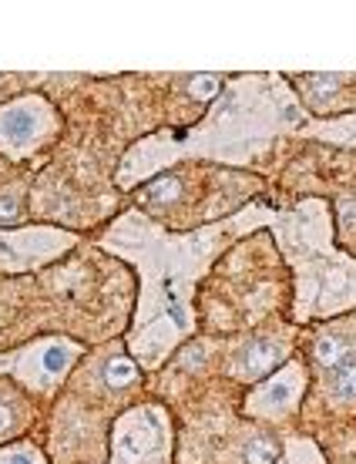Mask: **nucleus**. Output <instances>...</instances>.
<instances>
[{
    "mask_svg": "<svg viewBox=\"0 0 356 464\" xmlns=\"http://www.w3.org/2000/svg\"><path fill=\"white\" fill-rule=\"evenodd\" d=\"M276 209L265 202H249L229 219H218L185 236L165 232L159 222L145 219L139 209L125 212L101 236V249L135 263L141 273L139 310L128 334V353L139 367L155 371L172 357L178 343L196 334V296L198 279L229 249L239 236L253 229H269Z\"/></svg>",
    "mask_w": 356,
    "mask_h": 464,
    "instance_id": "nucleus-1",
    "label": "nucleus"
},
{
    "mask_svg": "<svg viewBox=\"0 0 356 464\" xmlns=\"http://www.w3.org/2000/svg\"><path fill=\"white\" fill-rule=\"evenodd\" d=\"M306 108L279 74H239L222 88L216 108L192 128H168L135 141L121 159L115 182L139 186L149 175H161L175 159H212L226 165H249L279 135H293L306 121Z\"/></svg>",
    "mask_w": 356,
    "mask_h": 464,
    "instance_id": "nucleus-2",
    "label": "nucleus"
},
{
    "mask_svg": "<svg viewBox=\"0 0 356 464\" xmlns=\"http://www.w3.org/2000/svg\"><path fill=\"white\" fill-rule=\"evenodd\" d=\"M276 232L286 263L296 273V320H322L356 306V259L333 246V216L326 198H306L276 212Z\"/></svg>",
    "mask_w": 356,
    "mask_h": 464,
    "instance_id": "nucleus-3",
    "label": "nucleus"
},
{
    "mask_svg": "<svg viewBox=\"0 0 356 464\" xmlns=\"http://www.w3.org/2000/svg\"><path fill=\"white\" fill-rule=\"evenodd\" d=\"M81 353H84V347L74 343V340H64V337L34 340V343H27L21 350L0 353V373H11L14 381L27 383L31 391L47 394L78 363Z\"/></svg>",
    "mask_w": 356,
    "mask_h": 464,
    "instance_id": "nucleus-4",
    "label": "nucleus"
},
{
    "mask_svg": "<svg viewBox=\"0 0 356 464\" xmlns=\"http://www.w3.org/2000/svg\"><path fill=\"white\" fill-rule=\"evenodd\" d=\"M172 434L161 407H135L115 424L111 464H168Z\"/></svg>",
    "mask_w": 356,
    "mask_h": 464,
    "instance_id": "nucleus-5",
    "label": "nucleus"
},
{
    "mask_svg": "<svg viewBox=\"0 0 356 464\" xmlns=\"http://www.w3.org/2000/svg\"><path fill=\"white\" fill-rule=\"evenodd\" d=\"M58 131V111L41 94H24L0 108V155L27 159Z\"/></svg>",
    "mask_w": 356,
    "mask_h": 464,
    "instance_id": "nucleus-6",
    "label": "nucleus"
},
{
    "mask_svg": "<svg viewBox=\"0 0 356 464\" xmlns=\"http://www.w3.org/2000/svg\"><path fill=\"white\" fill-rule=\"evenodd\" d=\"M78 236L58 226H24V229H0V273H27L64 256Z\"/></svg>",
    "mask_w": 356,
    "mask_h": 464,
    "instance_id": "nucleus-7",
    "label": "nucleus"
},
{
    "mask_svg": "<svg viewBox=\"0 0 356 464\" xmlns=\"http://www.w3.org/2000/svg\"><path fill=\"white\" fill-rule=\"evenodd\" d=\"M303 387H306L303 367H299V363H286L283 371L273 373L269 381L259 383L253 394L245 397V411H249V414H259V418H279V414H289V411L299 404Z\"/></svg>",
    "mask_w": 356,
    "mask_h": 464,
    "instance_id": "nucleus-8",
    "label": "nucleus"
},
{
    "mask_svg": "<svg viewBox=\"0 0 356 464\" xmlns=\"http://www.w3.org/2000/svg\"><path fill=\"white\" fill-rule=\"evenodd\" d=\"M286 360V343H279V340H269V337H259V340H249L245 347L232 357L229 371L242 381H259L265 373L279 367Z\"/></svg>",
    "mask_w": 356,
    "mask_h": 464,
    "instance_id": "nucleus-9",
    "label": "nucleus"
},
{
    "mask_svg": "<svg viewBox=\"0 0 356 464\" xmlns=\"http://www.w3.org/2000/svg\"><path fill=\"white\" fill-rule=\"evenodd\" d=\"M299 139H316L326 145H343V149H356V111L340 118H306L303 125L293 131Z\"/></svg>",
    "mask_w": 356,
    "mask_h": 464,
    "instance_id": "nucleus-10",
    "label": "nucleus"
},
{
    "mask_svg": "<svg viewBox=\"0 0 356 464\" xmlns=\"http://www.w3.org/2000/svg\"><path fill=\"white\" fill-rule=\"evenodd\" d=\"M293 82L299 84V94L310 102L313 108H326V102L340 94L346 82H353L350 74H296Z\"/></svg>",
    "mask_w": 356,
    "mask_h": 464,
    "instance_id": "nucleus-11",
    "label": "nucleus"
},
{
    "mask_svg": "<svg viewBox=\"0 0 356 464\" xmlns=\"http://www.w3.org/2000/svg\"><path fill=\"white\" fill-rule=\"evenodd\" d=\"M101 377L111 391H125L131 383H139V363H135L131 353H111V357L104 360Z\"/></svg>",
    "mask_w": 356,
    "mask_h": 464,
    "instance_id": "nucleus-12",
    "label": "nucleus"
},
{
    "mask_svg": "<svg viewBox=\"0 0 356 464\" xmlns=\"http://www.w3.org/2000/svg\"><path fill=\"white\" fill-rule=\"evenodd\" d=\"M141 202L151 206V209H159V206H172L182 198V179L178 175H155L149 186L141 188Z\"/></svg>",
    "mask_w": 356,
    "mask_h": 464,
    "instance_id": "nucleus-13",
    "label": "nucleus"
},
{
    "mask_svg": "<svg viewBox=\"0 0 356 464\" xmlns=\"http://www.w3.org/2000/svg\"><path fill=\"white\" fill-rule=\"evenodd\" d=\"M283 458V444L273 434H253L242 444V464H279Z\"/></svg>",
    "mask_w": 356,
    "mask_h": 464,
    "instance_id": "nucleus-14",
    "label": "nucleus"
},
{
    "mask_svg": "<svg viewBox=\"0 0 356 464\" xmlns=\"http://www.w3.org/2000/svg\"><path fill=\"white\" fill-rule=\"evenodd\" d=\"M313 357H316L320 367L333 371L336 363L350 360V347H346V340L340 337V334H322V337L313 343Z\"/></svg>",
    "mask_w": 356,
    "mask_h": 464,
    "instance_id": "nucleus-15",
    "label": "nucleus"
},
{
    "mask_svg": "<svg viewBox=\"0 0 356 464\" xmlns=\"http://www.w3.org/2000/svg\"><path fill=\"white\" fill-rule=\"evenodd\" d=\"M330 394L336 401H356V360H343L330 371Z\"/></svg>",
    "mask_w": 356,
    "mask_h": 464,
    "instance_id": "nucleus-16",
    "label": "nucleus"
},
{
    "mask_svg": "<svg viewBox=\"0 0 356 464\" xmlns=\"http://www.w3.org/2000/svg\"><path fill=\"white\" fill-rule=\"evenodd\" d=\"M222 84H226V78H218V74H188V78H185L188 94L198 98V102H212V98H218V94H222Z\"/></svg>",
    "mask_w": 356,
    "mask_h": 464,
    "instance_id": "nucleus-17",
    "label": "nucleus"
},
{
    "mask_svg": "<svg viewBox=\"0 0 356 464\" xmlns=\"http://www.w3.org/2000/svg\"><path fill=\"white\" fill-rule=\"evenodd\" d=\"M0 464H44V458L31 444H14V448H0Z\"/></svg>",
    "mask_w": 356,
    "mask_h": 464,
    "instance_id": "nucleus-18",
    "label": "nucleus"
},
{
    "mask_svg": "<svg viewBox=\"0 0 356 464\" xmlns=\"http://www.w3.org/2000/svg\"><path fill=\"white\" fill-rule=\"evenodd\" d=\"M24 212V198L17 188H7V192H0V222L7 226V222H17Z\"/></svg>",
    "mask_w": 356,
    "mask_h": 464,
    "instance_id": "nucleus-19",
    "label": "nucleus"
},
{
    "mask_svg": "<svg viewBox=\"0 0 356 464\" xmlns=\"http://www.w3.org/2000/svg\"><path fill=\"white\" fill-rule=\"evenodd\" d=\"M14 428H17V407L7 404V401H0V441H4L7 434H14Z\"/></svg>",
    "mask_w": 356,
    "mask_h": 464,
    "instance_id": "nucleus-20",
    "label": "nucleus"
}]
</instances>
